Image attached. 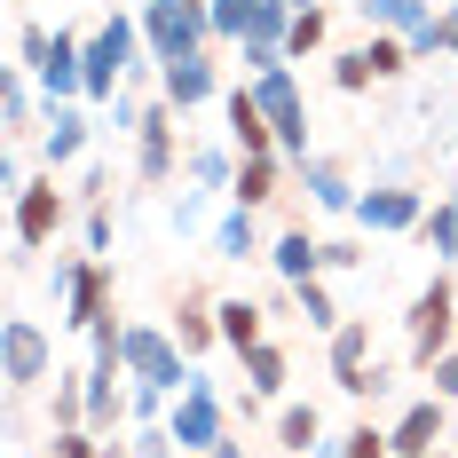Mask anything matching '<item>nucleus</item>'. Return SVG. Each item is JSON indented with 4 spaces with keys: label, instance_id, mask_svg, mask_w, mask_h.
<instances>
[{
    "label": "nucleus",
    "instance_id": "1",
    "mask_svg": "<svg viewBox=\"0 0 458 458\" xmlns=\"http://www.w3.org/2000/svg\"><path fill=\"white\" fill-rule=\"evenodd\" d=\"M451 348H458V293H451V276H435L411 301V371H435Z\"/></svg>",
    "mask_w": 458,
    "mask_h": 458
},
{
    "label": "nucleus",
    "instance_id": "2",
    "mask_svg": "<svg viewBox=\"0 0 458 458\" xmlns=\"http://www.w3.org/2000/svg\"><path fill=\"white\" fill-rule=\"evenodd\" d=\"M166 427H174V443H182V458H206L214 443H229V411H222V395H214L206 379H190L182 395H174V411H166Z\"/></svg>",
    "mask_w": 458,
    "mask_h": 458
},
{
    "label": "nucleus",
    "instance_id": "3",
    "mask_svg": "<svg viewBox=\"0 0 458 458\" xmlns=\"http://www.w3.org/2000/svg\"><path fill=\"white\" fill-rule=\"evenodd\" d=\"M127 371H135L142 387H158V395H182L198 371H182V348L158 332V324H127Z\"/></svg>",
    "mask_w": 458,
    "mask_h": 458
},
{
    "label": "nucleus",
    "instance_id": "4",
    "mask_svg": "<svg viewBox=\"0 0 458 458\" xmlns=\"http://www.w3.org/2000/svg\"><path fill=\"white\" fill-rule=\"evenodd\" d=\"M253 95H261V111H269L276 142H284V158H309V111H301V88H293V72L276 64V72H261L253 80Z\"/></svg>",
    "mask_w": 458,
    "mask_h": 458
},
{
    "label": "nucleus",
    "instance_id": "5",
    "mask_svg": "<svg viewBox=\"0 0 458 458\" xmlns=\"http://www.w3.org/2000/svg\"><path fill=\"white\" fill-rule=\"evenodd\" d=\"M64 214H72V206H64L55 174H47V182H24L16 190V245H24V253H32V245H55V237H64Z\"/></svg>",
    "mask_w": 458,
    "mask_h": 458
},
{
    "label": "nucleus",
    "instance_id": "6",
    "mask_svg": "<svg viewBox=\"0 0 458 458\" xmlns=\"http://www.w3.org/2000/svg\"><path fill=\"white\" fill-rule=\"evenodd\" d=\"M387 443H395V458H427V451H443V443H451V403H443V395H419L411 411L387 427Z\"/></svg>",
    "mask_w": 458,
    "mask_h": 458
},
{
    "label": "nucleus",
    "instance_id": "7",
    "mask_svg": "<svg viewBox=\"0 0 458 458\" xmlns=\"http://www.w3.org/2000/svg\"><path fill=\"white\" fill-rule=\"evenodd\" d=\"M135 47H142L135 24H127V16H111V24L88 40V95H111V88H119V72L135 64Z\"/></svg>",
    "mask_w": 458,
    "mask_h": 458
},
{
    "label": "nucleus",
    "instance_id": "8",
    "mask_svg": "<svg viewBox=\"0 0 458 458\" xmlns=\"http://www.w3.org/2000/svg\"><path fill=\"white\" fill-rule=\"evenodd\" d=\"M135 174H142V182H166V174H174V103L142 111V127H135Z\"/></svg>",
    "mask_w": 458,
    "mask_h": 458
},
{
    "label": "nucleus",
    "instance_id": "9",
    "mask_svg": "<svg viewBox=\"0 0 458 458\" xmlns=\"http://www.w3.org/2000/svg\"><path fill=\"white\" fill-rule=\"evenodd\" d=\"M0 356H8V387H32V379H47V332L32 317H8Z\"/></svg>",
    "mask_w": 458,
    "mask_h": 458
},
{
    "label": "nucleus",
    "instance_id": "10",
    "mask_svg": "<svg viewBox=\"0 0 458 458\" xmlns=\"http://www.w3.org/2000/svg\"><path fill=\"white\" fill-rule=\"evenodd\" d=\"M229 142L245 150V158H276L284 142H276V127H269V111H261V95L253 88H237L229 95Z\"/></svg>",
    "mask_w": 458,
    "mask_h": 458
},
{
    "label": "nucleus",
    "instance_id": "11",
    "mask_svg": "<svg viewBox=\"0 0 458 458\" xmlns=\"http://www.w3.org/2000/svg\"><path fill=\"white\" fill-rule=\"evenodd\" d=\"M332 379L348 395H371V324H340L332 332Z\"/></svg>",
    "mask_w": 458,
    "mask_h": 458
},
{
    "label": "nucleus",
    "instance_id": "12",
    "mask_svg": "<svg viewBox=\"0 0 458 458\" xmlns=\"http://www.w3.org/2000/svg\"><path fill=\"white\" fill-rule=\"evenodd\" d=\"M103 317H119V309H111V276L95 269V261H80V276H72V293H64V324H80V332H95Z\"/></svg>",
    "mask_w": 458,
    "mask_h": 458
},
{
    "label": "nucleus",
    "instance_id": "13",
    "mask_svg": "<svg viewBox=\"0 0 458 458\" xmlns=\"http://www.w3.org/2000/svg\"><path fill=\"white\" fill-rule=\"evenodd\" d=\"M269 261H276L284 284H309V276H324V245L309 237V229H284V237L269 245Z\"/></svg>",
    "mask_w": 458,
    "mask_h": 458
},
{
    "label": "nucleus",
    "instance_id": "14",
    "mask_svg": "<svg viewBox=\"0 0 458 458\" xmlns=\"http://www.w3.org/2000/svg\"><path fill=\"white\" fill-rule=\"evenodd\" d=\"M356 214H364L371 229H419L427 222V214H419V190H364Z\"/></svg>",
    "mask_w": 458,
    "mask_h": 458
},
{
    "label": "nucleus",
    "instance_id": "15",
    "mask_svg": "<svg viewBox=\"0 0 458 458\" xmlns=\"http://www.w3.org/2000/svg\"><path fill=\"white\" fill-rule=\"evenodd\" d=\"M206 95H214V64H206V55H174V64H166V103H174V111H198Z\"/></svg>",
    "mask_w": 458,
    "mask_h": 458
},
{
    "label": "nucleus",
    "instance_id": "16",
    "mask_svg": "<svg viewBox=\"0 0 458 458\" xmlns=\"http://www.w3.org/2000/svg\"><path fill=\"white\" fill-rule=\"evenodd\" d=\"M80 150H88V119H80L72 103H47V174H55V166H72Z\"/></svg>",
    "mask_w": 458,
    "mask_h": 458
},
{
    "label": "nucleus",
    "instance_id": "17",
    "mask_svg": "<svg viewBox=\"0 0 458 458\" xmlns=\"http://www.w3.org/2000/svg\"><path fill=\"white\" fill-rule=\"evenodd\" d=\"M284 379H293V364H284V348L276 340H261V348H245V395H284Z\"/></svg>",
    "mask_w": 458,
    "mask_h": 458
},
{
    "label": "nucleus",
    "instance_id": "18",
    "mask_svg": "<svg viewBox=\"0 0 458 458\" xmlns=\"http://www.w3.org/2000/svg\"><path fill=\"white\" fill-rule=\"evenodd\" d=\"M174 332H182V356H206V348H214V340H222V309H206V301H198V293H190L182 309H174Z\"/></svg>",
    "mask_w": 458,
    "mask_h": 458
},
{
    "label": "nucleus",
    "instance_id": "19",
    "mask_svg": "<svg viewBox=\"0 0 458 458\" xmlns=\"http://www.w3.org/2000/svg\"><path fill=\"white\" fill-rule=\"evenodd\" d=\"M276 198V158H245V166H237V182H229V206H245V214H253V206H269Z\"/></svg>",
    "mask_w": 458,
    "mask_h": 458
},
{
    "label": "nucleus",
    "instance_id": "20",
    "mask_svg": "<svg viewBox=\"0 0 458 458\" xmlns=\"http://www.w3.org/2000/svg\"><path fill=\"white\" fill-rule=\"evenodd\" d=\"M276 443H284V451H317V443H324L317 403H284V411H276Z\"/></svg>",
    "mask_w": 458,
    "mask_h": 458
},
{
    "label": "nucleus",
    "instance_id": "21",
    "mask_svg": "<svg viewBox=\"0 0 458 458\" xmlns=\"http://www.w3.org/2000/svg\"><path fill=\"white\" fill-rule=\"evenodd\" d=\"M222 340L245 356V348H261V309L253 301H222Z\"/></svg>",
    "mask_w": 458,
    "mask_h": 458
},
{
    "label": "nucleus",
    "instance_id": "22",
    "mask_svg": "<svg viewBox=\"0 0 458 458\" xmlns=\"http://www.w3.org/2000/svg\"><path fill=\"white\" fill-rule=\"evenodd\" d=\"M309 198L332 206V214H340V206H356V190H348V174H340L332 158H309Z\"/></svg>",
    "mask_w": 458,
    "mask_h": 458
},
{
    "label": "nucleus",
    "instance_id": "23",
    "mask_svg": "<svg viewBox=\"0 0 458 458\" xmlns=\"http://www.w3.org/2000/svg\"><path fill=\"white\" fill-rule=\"evenodd\" d=\"M293 301H301V317L317 324V332H340V309H332V293H324V276H309V284H293Z\"/></svg>",
    "mask_w": 458,
    "mask_h": 458
},
{
    "label": "nucleus",
    "instance_id": "24",
    "mask_svg": "<svg viewBox=\"0 0 458 458\" xmlns=\"http://www.w3.org/2000/svg\"><path fill=\"white\" fill-rule=\"evenodd\" d=\"M419 237H427V245H435V253L451 261V253H458V198H451V206H435V214L419 222Z\"/></svg>",
    "mask_w": 458,
    "mask_h": 458
},
{
    "label": "nucleus",
    "instance_id": "25",
    "mask_svg": "<svg viewBox=\"0 0 458 458\" xmlns=\"http://www.w3.org/2000/svg\"><path fill=\"white\" fill-rule=\"evenodd\" d=\"M214 245H222L229 261H245V253H253V214H245V206H237V214H222V229H214Z\"/></svg>",
    "mask_w": 458,
    "mask_h": 458
},
{
    "label": "nucleus",
    "instance_id": "26",
    "mask_svg": "<svg viewBox=\"0 0 458 458\" xmlns=\"http://www.w3.org/2000/svg\"><path fill=\"white\" fill-rule=\"evenodd\" d=\"M340 458H395V443L364 419V427H348V435H340Z\"/></svg>",
    "mask_w": 458,
    "mask_h": 458
},
{
    "label": "nucleus",
    "instance_id": "27",
    "mask_svg": "<svg viewBox=\"0 0 458 458\" xmlns=\"http://www.w3.org/2000/svg\"><path fill=\"white\" fill-rule=\"evenodd\" d=\"M309 47H324V8H301L284 32V55H309Z\"/></svg>",
    "mask_w": 458,
    "mask_h": 458
},
{
    "label": "nucleus",
    "instance_id": "28",
    "mask_svg": "<svg viewBox=\"0 0 458 458\" xmlns=\"http://www.w3.org/2000/svg\"><path fill=\"white\" fill-rule=\"evenodd\" d=\"M127 458H182V443H174V427H135Z\"/></svg>",
    "mask_w": 458,
    "mask_h": 458
},
{
    "label": "nucleus",
    "instance_id": "29",
    "mask_svg": "<svg viewBox=\"0 0 458 458\" xmlns=\"http://www.w3.org/2000/svg\"><path fill=\"white\" fill-rule=\"evenodd\" d=\"M55 458H103L95 427H64V435H55Z\"/></svg>",
    "mask_w": 458,
    "mask_h": 458
},
{
    "label": "nucleus",
    "instance_id": "30",
    "mask_svg": "<svg viewBox=\"0 0 458 458\" xmlns=\"http://www.w3.org/2000/svg\"><path fill=\"white\" fill-rule=\"evenodd\" d=\"M32 127V95H24V80H8V135H24Z\"/></svg>",
    "mask_w": 458,
    "mask_h": 458
},
{
    "label": "nucleus",
    "instance_id": "31",
    "mask_svg": "<svg viewBox=\"0 0 458 458\" xmlns=\"http://www.w3.org/2000/svg\"><path fill=\"white\" fill-rule=\"evenodd\" d=\"M435 395H443V403H458V348L435 364Z\"/></svg>",
    "mask_w": 458,
    "mask_h": 458
},
{
    "label": "nucleus",
    "instance_id": "32",
    "mask_svg": "<svg viewBox=\"0 0 458 458\" xmlns=\"http://www.w3.org/2000/svg\"><path fill=\"white\" fill-rule=\"evenodd\" d=\"M88 245H95V253H111V214H103V206L88 214Z\"/></svg>",
    "mask_w": 458,
    "mask_h": 458
},
{
    "label": "nucleus",
    "instance_id": "33",
    "mask_svg": "<svg viewBox=\"0 0 458 458\" xmlns=\"http://www.w3.org/2000/svg\"><path fill=\"white\" fill-rule=\"evenodd\" d=\"M206 458H245V443H214V451H206Z\"/></svg>",
    "mask_w": 458,
    "mask_h": 458
},
{
    "label": "nucleus",
    "instance_id": "34",
    "mask_svg": "<svg viewBox=\"0 0 458 458\" xmlns=\"http://www.w3.org/2000/svg\"><path fill=\"white\" fill-rule=\"evenodd\" d=\"M293 8H317V0H293Z\"/></svg>",
    "mask_w": 458,
    "mask_h": 458
},
{
    "label": "nucleus",
    "instance_id": "35",
    "mask_svg": "<svg viewBox=\"0 0 458 458\" xmlns=\"http://www.w3.org/2000/svg\"><path fill=\"white\" fill-rule=\"evenodd\" d=\"M435 458H443V451H435Z\"/></svg>",
    "mask_w": 458,
    "mask_h": 458
}]
</instances>
